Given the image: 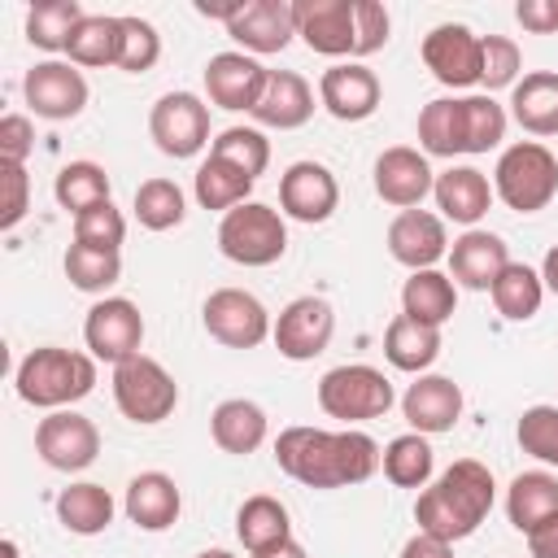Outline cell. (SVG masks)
Listing matches in <instances>:
<instances>
[{
  "instance_id": "cell-1",
  "label": "cell",
  "mask_w": 558,
  "mask_h": 558,
  "mask_svg": "<svg viewBox=\"0 0 558 558\" xmlns=\"http://www.w3.org/2000/svg\"><path fill=\"white\" fill-rule=\"evenodd\" d=\"M384 449L366 432H323V427H283L275 440V462L305 488H349L366 484L379 471Z\"/></svg>"
},
{
  "instance_id": "cell-2",
  "label": "cell",
  "mask_w": 558,
  "mask_h": 558,
  "mask_svg": "<svg viewBox=\"0 0 558 558\" xmlns=\"http://www.w3.org/2000/svg\"><path fill=\"white\" fill-rule=\"evenodd\" d=\"M497 501V484H493V471L475 458H458L449 471H440L436 484H427L414 501V523L418 532L427 536H440V541H466L493 510Z\"/></svg>"
},
{
  "instance_id": "cell-3",
  "label": "cell",
  "mask_w": 558,
  "mask_h": 558,
  "mask_svg": "<svg viewBox=\"0 0 558 558\" xmlns=\"http://www.w3.org/2000/svg\"><path fill=\"white\" fill-rule=\"evenodd\" d=\"M13 388H17V397L26 405H39L48 414L52 410H70L74 401H83L96 388V357L78 353V349H61V344L31 349L17 362Z\"/></svg>"
},
{
  "instance_id": "cell-4",
  "label": "cell",
  "mask_w": 558,
  "mask_h": 558,
  "mask_svg": "<svg viewBox=\"0 0 558 558\" xmlns=\"http://www.w3.org/2000/svg\"><path fill=\"white\" fill-rule=\"evenodd\" d=\"M493 196L514 214L545 209L558 196V157L536 140H519L501 148L493 166Z\"/></svg>"
},
{
  "instance_id": "cell-5",
  "label": "cell",
  "mask_w": 558,
  "mask_h": 558,
  "mask_svg": "<svg viewBox=\"0 0 558 558\" xmlns=\"http://www.w3.org/2000/svg\"><path fill=\"white\" fill-rule=\"evenodd\" d=\"M397 392H392V379L366 362H344V366H331L323 379H318V405L327 418H340V423H366V418H384L392 410Z\"/></svg>"
},
{
  "instance_id": "cell-6",
  "label": "cell",
  "mask_w": 558,
  "mask_h": 558,
  "mask_svg": "<svg viewBox=\"0 0 558 558\" xmlns=\"http://www.w3.org/2000/svg\"><path fill=\"white\" fill-rule=\"evenodd\" d=\"M218 248L227 262L235 266H270L288 253V227L283 214L262 205V201H244L231 214H222L218 222Z\"/></svg>"
},
{
  "instance_id": "cell-7",
  "label": "cell",
  "mask_w": 558,
  "mask_h": 558,
  "mask_svg": "<svg viewBox=\"0 0 558 558\" xmlns=\"http://www.w3.org/2000/svg\"><path fill=\"white\" fill-rule=\"evenodd\" d=\"M113 401H118V410L131 423L153 427V423H166L174 414L179 384H174V375L157 357L135 353V357H126V362L113 366Z\"/></svg>"
},
{
  "instance_id": "cell-8",
  "label": "cell",
  "mask_w": 558,
  "mask_h": 558,
  "mask_svg": "<svg viewBox=\"0 0 558 558\" xmlns=\"http://www.w3.org/2000/svg\"><path fill=\"white\" fill-rule=\"evenodd\" d=\"M148 135L174 161L196 157L209 144V105L196 92H166L148 113Z\"/></svg>"
},
{
  "instance_id": "cell-9",
  "label": "cell",
  "mask_w": 558,
  "mask_h": 558,
  "mask_svg": "<svg viewBox=\"0 0 558 558\" xmlns=\"http://www.w3.org/2000/svg\"><path fill=\"white\" fill-rule=\"evenodd\" d=\"M201 323L227 349H257L270 336V327H275L270 314H266V305L253 292H244V288H218V292H209L205 296V310H201Z\"/></svg>"
},
{
  "instance_id": "cell-10",
  "label": "cell",
  "mask_w": 558,
  "mask_h": 558,
  "mask_svg": "<svg viewBox=\"0 0 558 558\" xmlns=\"http://www.w3.org/2000/svg\"><path fill=\"white\" fill-rule=\"evenodd\" d=\"M83 340H87V353L96 362L118 366V362L135 357L140 344H144V314H140V305L126 301V296L96 301L87 310V318H83Z\"/></svg>"
},
{
  "instance_id": "cell-11",
  "label": "cell",
  "mask_w": 558,
  "mask_h": 558,
  "mask_svg": "<svg viewBox=\"0 0 558 558\" xmlns=\"http://www.w3.org/2000/svg\"><path fill=\"white\" fill-rule=\"evenodd\" d=\"M336 336V310L323 296H296L279 310L270 340L288 362H314L318 353H327Z\"/></svg>"
},
{
  "instance_id": "cell-12",
  "label": "cell",
  "mask_w": 558,
  "mask_h": 558,
  "mask_svg": "<svg viewBox=\"0 0 558 558\" xmlns=\"http://www.w3.org/2000/svg\"><path fill=\"white\" fill-rule=\"evenodd\" d=\"M35 453L52 466V471H87L100 453V432L87 414L78 410H52L48 418H39L35 427Z\"/></svg>"
},
{
  "instance_id": "cell-13",
  "label": "cell",
  "mask_w": 558,
  "mask_h": 558,
  "mask_svg": "<svg viewBox=\"0 0 558 558\" xmlns=\"http://www.w3.org/2000/svg\"><path fill=\"white\" fill-rule=\"evenodd\" d=\"M26 105L44 122H70L87 109V78L74 70V61H35L26 70Z\"/></svg>"
},
{
  "instance_id": "cell-14",
  "label": "cell",
  "mask_w": 558,
  "mask_h": 558,
  "mask_svg": "<svg viewBox=\"0 0 558 558\" xmlns=\"http://www.w3.org/2000/svg\"><path fill=\"white\" fill-rule=\"evenodd\" d=\"M423 65L436 74V83L445 87H475L480 83V65H484V52H480V35L462 22H440L423 35Z\"/></svg>"
},
{
  "instance_id": "cell-15",
  "label": "cell",
  "mask_w": 558,
  "mask_h": 558,
  "mask_svg": "<svg viewBox=\"0 0 558 558\" xmlns=\"http://www.w3.org/2000/svg\"><path fill=\"white\" fill-rule=\"evenodd\" d=\"M227 35L248 57L283 52L296 35V9H292V0H244L235 9V17L227 22Z\"/></svg>"
},
{
  "instance_id": "cell-16",
  "label": "cell",
  "mask_w": 558,
  "mask_h": 558,
  "mask_svg": "<svg viewBox=\"0 0 558 558\" xmlns=\"http://www.w3.org/2000/svg\"><path fill=\"white\" fill-rule=\"evenodd\" d=\"M266 78L270 70L248 52H214L205 61V92L218 109L231 113H253L266 92Z\"/></svg>"
},
{
  "instance_id": "cell-17",
  "label": "cell",
  "mask_w": 558,
  "mask_h": 558,
  "mask_svg": "<svg viewBox=\"0 0 558 558\" xmlns=\"http://www.w3.org/2000/svg\"><path fill=\"white\" fill-rule=\"evenodd\" d=\"M340 205V183L323 161H292L279 179V214L296 222H327Z\"/></svg>"
},
{
  "instance_id": "cell-18",
  "label": "cell",
  "mask_w": 558,
  "mask_h": 558,
  "mask_svg": "<svg viewBox=\"0 0 558 558\" xmlns=\"http://www.w3.org/2000/svg\"><path fill=\"white\" fill-rule=\"evenodd\" d=\"M384 100L379 74L366 70L362 61H340L331 70H323L318 78V105L336 118V122H366Z\"/></svg>"
},
{
  "instance_id": "cell-19",
  "label": "cell",
  "mask_w": 558,
  "mask_h": 558,
  "mask_svg": "<svg viewBox=\"0 0 558 558\" xmlns=\"http://www.w3.org/2000/svg\"><path fill=\"white\" fill-rule=\"evenodd\" d=\"M388 253L405 270H436V262L449 257L445 218L440 214H427V209H401L388 222Z\"/></svg>"
},
{
  "instance_id": "cell-20",
  "label": "cell",
  "mask_w": 558,
  "mask_h": 558,
  "mask_svg": "<svg viewBox=\"0 0 558 558\" xmlns=\"http://www.w3.org/2000/svg\"><path fill=\"white\" fill-rule=\"evenodd\" d=\"M432 187H436V174L427 166V153L397 144V148H384L375 157V192H379V201H388L397 209H418Z\"/></svg>"
},
{
  "instance_id": "cell-21",
  "label": "cell",
  "mask_w": 558,
  "mask_h": 558,
  "mask_svg": "<svg viewBox=\"0 0 558 558\" xmlns=\"http://www.w3.org/2000/svg\"><path fill=\"white\" fill-rule=\"evenodd\" d=\"M401 414L418 436L453 432L462 418V388L449 375H418L401 397Z\"/></svg>"
},
{
  "instance_id": "cell-22",
  "label": "cell",
  "mask_w": 558,
  "mask_h": 558,
  "mask_svg": "<svg viewBox=\"0 0 558 558\" xmlns=\"http://www.w3.org/2000/svg\"><path fill=\"white\" fill-rule=\"evenodd\" d=\"M296 9V35L310 52L323 57H353V0H292Z\"/></svg>"
},
{
  "instance_id": "cell-23",
  "label": "cell",
  "mask_w": 558,
  "mask_h": 558,
  "mask_svg": "<svg viewBox=\"0 0 558 558\" xmlns=\"http://www.w3.org/2000/svg\"><path fill=\"white\" fill-rule=\"evenodd\" d=\"M506 266H510L506 240L497 231H484V227L462 231L449 248V279L458 288H471V292H488Z\"/></svg>"
},
{
  "instance_id": "cell-24",
  "label": "cell",
  "mask_w": 558,
  "mask_h": 558,
  "mask_svg": "<svg viewBox=\"0 0 558 558\" xmlns=\"http://www.w3.org/2000/svg\"><path fill=\"white\" fill-rule=\"evenodd\" d=\"M122 510H126V519H131L140 532H166V527L179 523L183 493H179V484H174L166 471H140V475L126 484Z\"/></svg>"
},
{
  "instance_id": "cell-25",
  "label": "cell",
  "mask_w": 558,
  "mask_h": 558,
  "mask_svg": "<svg viewBox=\"0 0 558 558\" xmlns=\"http://www.w3.org/2000/svg\"><path fill=\"white\" fill-rule=\"evenodd\" d=\"M314 118V87L296 74V70H270L266 92L253 109L257 126H275V131H296Z\"/></svg>"
},
{
  "instance_id": "cell-26",
  "label": "cell",
  "mask_w": 558,
  "mask_h": 558,
  "mask_svg": "<svg viewBox=\"0 0 558 558\" xmlns=\"http://www.w3.org/2000/svg\"><path fill=\"white\" fill-rule=\"evenodd\" d=\"M432 196H436L440 218L462 222V227L471 231V227L488 214V205H493V183H488V174L475 170V166H449L445 174H436Z\"/></svg>"
},
{
  "instance_id": "cell-27",
  "label": "cell",
  "mask_w": 558,
  "mask_h": 558,
  "mask_svg": "<svg viewBox=\"0 0 558 558\" xmlns=\"http://www.w3.org/2000/svg\"><path fill=\"white\" fill-rule=\"evenodd\" d=\"M266 432H270L266 410H262L257 401H248V397H227V401H218L214 414H209V436H214V445H218L222 453H235V458L257 453V449L266 445Z\"/></svg>"
},
{
  "instance_id": "cell-28",
  "label": "cell",
  "mask_w": 558,
  "mask_h": 558,
  "mask_svg": "<svg viewBox=\"0 0 558 558\" xmlns=\"http://www.w3.org/2000/svg\"><path fill=\"white\" fill-rule=\"evenodd\" d=\"M510 118L527 135H558V74L532 70L510 87Z\"/></svg>"
},
{
  "instance_id": "cell-29",
  "label": "cell",
  "mask_w": 558,
  "mask_h": 558,
  "mask_svg": "<svg viewBox=\"0 0 558 558\" xmlns=\"http://www.w3.org/2000/svg\"><path fill=\"white\" fill-rule=\"evenodd\" d=\"M458 310V283L445 270H410L401 283V314L427 327H445Z\"/></svg>"
},
{
  "instance_id": "cell-30",
  "label": "cell",
  "mask_w": 558,
  "mask_h": 558,
  "mask_svg": "<svg viewBox=\"0 0 558 558\" xmlns=\"http://www.w3.org/2000/svg\"><path fill=\"white\" fill-rule=\"evenodd\" d=\"M384 357L405 375H423L440 357V327H427V323H414L410 314H397L384 331Z\"/></svg>"
},
{
  "instance_id": "cell-31",
  "label": "cell",
  "mask_w": 558,
  "mask_h": 558,
  "mask_svg": "<svg viewBox=\"0 0 558 558\" xmlns=\"http://www.w3.org/2000/svg\"><path fill=\"white\" fill-rule=\"evenodd\" d=\"M549 514H558V475H549V471L514 475L510 488H506V519L514 523V532L527 536Z\"/></svg>"
},
{
  "instance_id": "cell-32",
  "label": "cell",
  "mask_w": 558,
  "mask_h": 558,
  "mask_svg": "<svg viewBox=\"0 0 558 558\" xmlns=\"http://www.w3.org/2000/svg\"><path fill=\"white\" fill-rule=\"evenodd\" d=\"M235 536H240V545L248 554H262V549H270V545H279V541L292 536V514L270 493L244 497V506L235 510Z\"/></svg>"
},
{
  "instance_id": "cell-33",
  "label": "cell",
  "mask_w": 558,
  "mask_h": 558,
  "mask_svg": "<svg viewBox=\"0 0 558 558\" xmlns=\"http://www.w3.org/2000/svg\"><path fill=\"white\" fill-rule=\"evenodd\" d=\"M113 497H109V488H100V484H92V480H78V484H70V488H61L57 493V519H61V527L65 532H74V536H96V532H105L109 523H113Z\"/></svg>"
},
{
  "instance_id": "cell-34",
  "label": "cell",
  "mask_w": 558,
  "mask_h": 558,
  "mask_svg": "<svg viewBox=\"0 0 558 558\" xmlns=\"http://www.w3.org/2000/svg\"><path fill=\"white\" fill-rule=\"evenodd\" d=\"M118 48H122V17H113V13H87L74 26V35H70L65 57L74 65L96 70V65H118Z\"/></svg>"
},
{
  "instance_id": "cell-35",
  "label": "cell",
  "mask_w": 558,
  "mask_h": 558,
  "mask_svg": "<svg viewBox=\"0 0 558 558\" xmlns=\"http://www.w3.org/2000/svg\"><path fill=\"white\" fill-rule=\"evenodd\" d=\"M253 183H257V179H248L244 170H235L231 161H222V157H214V153H209V157L201 161L196 179H192V192H196L201 209H218V214H231L235 205H244V201H248Z\"/></svg>"
},
{
  "instance_id": "cell-36",
  "label": "cell",
  "mask_w": 558,
  "mask_h": 558,
  "mask_svg": "<svg viewBox=\"0 0 558 558\" xmlns=\"http://www.w3.org/2000/svg\"><path fill=\"white\" fill-rule=\"evenodd\" d=\"M418 148L427 157H458L462 144V96H436L418 113Z\"/></svg>"
},
{
  "instance_id": "cell-37",
  "label": "cell",
  "mask_w": 558,
  "mask_h": 558,
  "mask_svg": "<svg viewBox=\"0 0 558 558\" xmlns=\"http://www.w3.org/2000/svg\"><path fill=\"white\" fill-rule=\"evenodd\" d=\"M488 292H493V305H497L501 318L527 323V318H536V310L545 301V279H541V270H532L523 262H510Z\"/></svg>"
},
{
  "instance_id": "cell-38",
  "label": "cell",
  "mask_w": 558,
  "mask_h": 558,
  "mask_svg": "<svg viewBox=\"0 0 558 558\" xmlns=\"http://www.w3.org/2000/svg\"><path fill=\"white\" fill-rule=\"evenodd\" d=\"M109 174H105V166H96V161H70V166H61L57 170V183H52V196H57V205L65 209V214H87V209H96V205H105L109 201Z\"/></svg>"
},
{
  "instance_id": "cell-39",
  "label": "cell",
  "mask_w": 558,
  "mask_h": 558,
  "mask_svg": "<svg viewBox=\"0 0 558 558\" xmlns=\"http://www.w3.org/2000/svg\"><path fill=\"white\" fill-rule=\"evenodd\" d=\"M83 4L78 0H39L31 13H26V39L39 48V52H65L74 26L83 22Z\"/></svg>"
},
{
  "instance_id": "cell-40",
  "label": "cell",
  "mask_w": 558,
  "mask_h": 558,
  "mask_svg": "<svg viewBox=\"0 0 558 558\" xmlns=\"http://www.w3.org/2000/svg\"><path fill=\"white\" fill-rule=\"evenodd\" d=\"M379 466H384L388 484H397V488H427V480H432V445H427V436L405 432V436L388 440Z\"/></svg>"
},
{
  "instance_id": "cell-41",
  "label": "cell",
  "mask_w": 558,
  "mask_h": 558,
  "mask_svg": "<svg viewBox=\"0 0 558 558\" xmlns=\"http://www.w3.org/2000/svg\"><path fill=\"white\" fill-rule=\"evenodd\" d=\"M131 209H135L140 227H148V231H170L187 218V201H183V187L174 179H144L135 187Z\"/></svg>"
},
{
  "instance_id": "cell-42",
  "label": "cell",
  "mask_w": 558,
  "mask_h": 558,
  "mask_svg": "<svg viewBox=\"0 0 558 558\" xmlns=\"http://www.w3.org/2000/svg\"><path fill=\"white\" fill-rule=\"evenodd\" d=\"M506 140V109L488 96V92H471L462 96V144L471 157L497 148Z\"/></svg>"
},
{
  "instance_id": "cell-43",
  "label": "cell",
  "mask_w": 558,
  "mask_h": 558,
  "mask_svg": "<svg viewBox=\"0 0 558 558\" xmlns=\"http://www.w3.org/2000/svg\"><path fill=\"white\" fill-rule=\"evenodd\" d=\"M61 266L78 292H109L122 279V253H105V248H87V244H70Z\"/></svg>"
},
{
  "instance_id": "cell-44",
  "label": "cell",
  "mask_w": 558,
  "mask_h": 558,
  "mask_svg": "<svg viewBox=\"0 0 558 558\" xmlns=\"http://www.w3.org/2000/svg\"><path fill=\"white\" fill-rule=\"evenodd\" d=\"M209 153L222 157V161H231L248 179H257L270 166V140L257 126H227V131H218V140L209 144Z\"/></svg>"
},
{
  "instance_id": "cell-45",
  "label": "cell",
  "mask_w": 558,
  "mask_h": 558,
  "mask_svg": "<svg viewBox=\"0 0 558 558\" xmlns=\"http://www.w3.org/2000/svg\"><path fill=\"white\" fill-rule=\"evenodd\" d=\"M519 449L545 466H558V405H527L519 414Z\"/></svg>"
},
{
  "instance_id": "cell-46",
  "label": "cell",
  "mask_w": 558,
  "mask_h": 558,
  "mask_svg": "<svg viewBox=\"0 0 558 558\" xmlns=\"http://www.w3.org/2000/svg\"><path fill=\"white\" fill-rule=\"evenodd\" d=\"M480 52H484V65H480V87L497 92V87H514L519 74H523V52L510 35H480Z\"/></svg>"
},
{
  "instance_id": "cell-47",
  "label": "cell",
  "mask_w": 558,
  "mask_h": 558,
  "mask_svg": "<svg viewBox=\"0 0 558 558\" xmlns=\"http://www.w3.org/2000/svg\"><path fill=\"white\" fill-rule=\"evenodd\" d=\"M157 57H161V35H157V26L153 22H144V17H122V48H118V70H126V74H144V70H153L157 65Z\"/></svg>"
},
{
  "instance_id": "cell-48",
  "label": "cell",
  "mask_w": 558,
  "mask_h": 558,
  "mask_svg": "<svg viewBox=\"0 0 558 558\" xmlns=\"http://www.w3.org/2000/svg\"><path fill=\"white\" fill-rule=\"evenodd\" d=\"M122 240H126V218H122V209H113V201H105V205H96V209L74 218V244L118 253Z\"/></svg>"
},
{
  "instance_id": "cell-49",
  "label": "cell",
  "mask_w": 558,
  "mask_h": 558,
  "mask_svg": "<svg viewBox=\"0 0 558 558\" xmlns=\"http://www.w3.org/2000/svg\"><path fill=\"white\" fill-rule=\"evenodd\" d=\"M388 31H392V17H388V9L379 0H353V35H357L353 57L379 52L388 44Z\"/></svg>"
},
{
  "instance_id": "cell-50",
  "label": "cell",
  "mask_w": 558,
  "mask_h": 558,
  "mask_svg": "<svg viewBox=\"0 0 558 558\" xmlns=\"http://www.w3.org/2000/svg\"><path fill=\"white\" fill-rule=\"evenodd\" d=\"M35 153V126L26 113H4L0 118V161L9 166H26V157Z\"/></svg>"
},
{
  "instance_id": "cell-51",
  "label": "cell",
  "mask_w": 558,
  "mask_h": 558,
  "mask_svg": "<svg viewBox=\"0 0 558 558\" xmlns=\"http://www.w3.org/2000/svg\"><path fill=\"white\" fill-rule=\"evenodd\" d=\"M0 174H4V214H0V227L13 231L26 209H31V179H26V166H9L0 161Z\"/></svg>"
},
{
  "instance_id": "cell-52",
  "label": "cell",
  "mask_w": 558,
  "mask_h": 558,
  "mask_svg": "<svg viewBox=\"0 0 558 558\" xmlns=\"http://www.w3.org/2000/svg\"><path fill=\"white\" fill-rule=\"evenodd\" d=\"M514 17L532 35H558V0H519Z\"/></svg>"
},
{
  "instance_id": "cell-53",
  "label": "cell",
  "mask_w": 558,
  "mask_h": 558,
  "mask_svg": "<svg viewBox=\"0 0 558 558\" xmlns=\"http://www.w3.org/2000/svg\"><path fill=\"white\" fill-rule=\"evenodd\" d=\"M527 554L532 558H558V514H549L545 523H536L527 532Z\"/></svg>"
},
{
  "instance_id": "cell-54",
  "label": "cell",
  "mask_w": 558,
  "mask_h": 558,
  "mask_svg": "<svg viewBox=\"0 0 558 558\" xmlns=\"http://www.w3.org/2000/svg\"><path fill=\"white\" fill-rule=\"evenodd\" d=\"M401 558H453V545H449V541H440V536L414 532V536L401 545Z\"/></svg>"
},
{
  "instance_id": "cell-55",
  "label": "cell",
  "mask_w": 558,
  "mask_h": 558,
  "mask_svg": "<svg viewBox=\"0 0 558 558\" xmlns=\"http://www.w3.org/2000/svg\"><path fill=\"white\" fill-rule=\"evenodd\" d=\"M253 558H310V554H305V545H296V541L288 536V541H279V545H270V549H262V554H253Z\"/></svg>"
},
{
  "instance_id": "cell-56",
  "label": "cell",
  "mask_w": 558,
  "mask_h": 558,
  "mask_svg": "<svg viewBox=\"0 0 558 558\" xmlns=\"http://www.w3.org/2000/svg\"><path fill=\"white\" fill-rule=\"evenodd\" d=\"M541 279H545V288L558 296V244L545 253V262H541Z\"/></svg>"
},
{
  "instance_id": "cell-57",
  "label": "cell",
  "mask_w": 558,
  "mask_h": 558,
  "mask_svg": "<svg viewBox=\"0 0 558 558\" xmlns=\"http://www.w3.org/2000/svg\"><path fill=\"white\" fill-rule=\"evenodd\" d=\"M0 554H4V558H17V545H13V536H4V545H0Z\"/></svg>"
},
{
  "instance_id": "cell-58",
  "label": "cell",
  "mask_w": 558,
  "mask_h": 558,
  "mask_svg": "<svg viewBox=\"0 0 558 558\" xmlns=\"http://www.w3.org/2000/svg\"><path fill=\"white\" fill-rule=\"evenodd\" d=\"M196 558H235V554H227V549H201Z\"/></svg>"
}]
</instances>
